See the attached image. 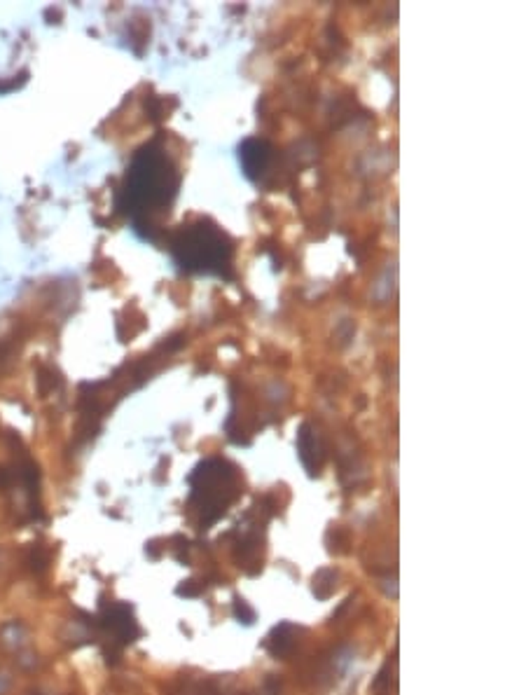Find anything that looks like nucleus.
I'll return each mask as SVG.
<instances>
[{"label":"nucleus","instance_id":"obj_1","mask_svg":"<svg viewBox=\"0 0 526 695\" xmlns=\"http://www.w3.org/2000/svg\"><path fill=\"white\" fill-rule=\"evenodd\" d=\"M180 188V171L159 143H148L136 152L119 188L117 206L136 227H155V218L169 211Z\"/></svg>","mask_w":526,"mask_h":695},{"label":"nucleus","instance_id":"obj_2","mask_svg":"<svg viewBox=\"0 0 526 695\" xmlns=\"http://www.w3.org/2000/svg\"><path fill=\"white\" fill-rule=\"evenodd\" d=\"M171 255L182 272L189 274H218L227 277L234 258V241L223 227L209 218H199L182 225L171 236Z\"/></svg>","mask_w":526,"mask_h":695},{"label":"nucleus","instance_id":"obj_3","mask_svg":"<svg viewBox=\"0 0 526 695\" xmlns=\"http://www.w3.org/2000/svg\"><path fill=\"white\" fill-rule=\"evenodd\" d=\"M241 496V476L225 459H206L189 476V508L199 529H209Z\"/></svg>","mask_w":526,"mask_h":695},{"label":"nucleus","instance_id":"obj_4","mask_svg":"<svg viewBox=\"0 0 526 695\" xmlns=\"http://www.w3.org/2000/svg\"><path fill=\"white\" fill-rule=\"evenodd\" d=\"M98 628H101L110 639V648H105V658L108 662H117L122 646L134 644L141 637V628L134 618L132 607L127 604H110L103 609L101 618H98Z\"/></svg>","mask_w":526,"mask_h":695},{"label":"nucleus","instance_id":"obj_5","mask_svg":"<svg viewBox=\"0 0 526 695\" xmlns=\"http://www.w3.org/2000/svg\"><path fill=\"white\" fill-rule=\"evenodd\" d=\"M271 145L262 139H248L239 145V162L250 180H257L271 162Z\"/></svg>","mask_w":526,"mask_h":695},{"label":"nucleus","instance_id":"obj_6","mask_svg":"<svg viewBox=\"0 0 526 695\" xmlns=\"http://www.w3.org/2000/svg\"><path fill=\"white\" fill-rule=\"evenodd\" d=\"M297 452H300L304 469H307L311 476L318 473V469H321V464H323V447L309 424H304L300 433H297Z\"/></svg>","mask_w":526,"mask_h":695},{"label":"nucleus","instance_id":"obj_7","mask_svg":"<svg viewBox=\"0 0 526 695\" xmlns=\"http://www.w3.org/2000/svg\"><path fill=\"white\" fill-rule=\"evenodd\" d=\"M267 648L276 658H286L295 651V628L291 623H281L271 630L269 639H267Z\"/></svg>","mask_w":526,"mask_h":695},{"label":"nucleus","instance_id":"obj_8","mask_svg":"<svg viewBox=\"0 0 526 695\" xmlns=\"http://www.w3.org/2000/svg\"><path fill=\"white\" fill-rule=\"evenodd\" d=\"M337 587V574L332 569H321L314 576V595L318 599H327Z\"/></svg>","mask_w":526,"mask_h":695},{"label":"nucleus","instance_id":"obj_9","mask_svg":"<svg viewBox=\"0 0 526 695\" xmlns=\"http://www.w3.org/2000/svg\"><path fill=\"white\" fill-rule=\"evenodd\" d=\"M206 590V580H197V578H189V580H182V585H178V592L180 597H197Z\"/></svg>","mask_w":526,"mask_h":695},{"label":"nucleus","instance_id":"obj_10","mask_svg":"<svg viewBox=\"0 0 526 695\" xmlns=\"http://www.w3.org/2000/svg\"><path fill=\"white\" fill-rule=\"evenodd\" d=\"M234 616L239 618V623H243V625H253V621H255V611L250 609L241 597H234Z\"/></svg>","mask_w":526,"mask_h":695}]
</instances>
